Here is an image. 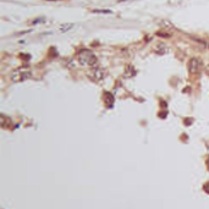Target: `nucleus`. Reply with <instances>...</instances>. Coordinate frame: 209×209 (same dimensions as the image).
Listing matches in <instances>:
<instances>
[{
    "label": "nucleus",
    "instance_id": "obj_4",
    "mask_svg": "<svg viewBox=\"0 0 209 209\" xmlns=\"http://www.w3.org/2000/svg\"><path fill=\"white\" fill-rule=\"evenodd\" d=\"M87 76H88L92 81H94V82H99V81H101V80L104 78L105 74H104V71L101 70V69H99V67H93L92 70H89V71H88Z\"/></svg>",
    "mask_w": 209,
    "mask_h": 209
},
{
    "label": "nucleus",
    "instance_id": "obj_10",
    "mask_svg": "<svg viewBox=\"0 0 209 209\" xmlns=\"http://www.w3.org/2000/svg\"><path fill=\"white\" fill-rule=\"evenodd\" d=\"M207 166L209 168V158H208V160H207Z\"/></svg>",
    "mask_w": 209,
    "mask_h": 209
},
{
    "label": "nucleus",
    "instance_id": "obj_6",
    "mask_svg": "<svg viewBox=\"0 0 209 209\" xmlns=\"http://www.w3.org/2000/svg\"><path fill=\"white\" fill-rule=\"evenodd\" d=\"M105 100H106V105L108 106H112V104H114V95H112L111 93H108L106 92L105 93Z\"/></svg>",
    "mask_w": 209,
    "mask_h": 209
},
{
    "label": "nucleus",
    "instance_id": "obj_2",
    "mask_svg": "<svg viewBox=\"0 0 209 209\" xmlns=\"http://www.w3.org/2000/svg\"><path fill=\"white\" fill-rule=\"evenodd\" d=\"M31 76H32V72H31V70L29 69L20 67V69L15 70L12 72V75H11V80H12L14 82H16V83H19V82H23V81L28 80Z\"/></svg>",
    "mask_w": 209,
    "mask_h": 209
},
{
    "label": "nucleus",
    "instance_id": "obj_8",
    "mask_svg": "<svg viewBox=\"0 0 209 209\" xmlns=\"http://www.w3.org/2000/svg\"><path fill=\"white\" fill-rule=\"evenodd\" d=\"M203 188H204V191H206L207 193H209V182H207V183L204 185V187H203Z\"/></svg>",
    "mask_w": 209,
    "mask_h": 209
},
{
    "label": "nucleus",
    "instance_id": "obj_9",
    "mask_svg": "<svg viewBox=\"0 0 209 209\" xmlns=\"http://www.w3.org/2000/svg\"><path fill=\"white\" fill-rule=\"evenodd\" d=\"M206 72L209 75V64H208V65H206Z\"/></svg>",
    "mask_w": 209,
    "mask_h": 209
},
{
    "label": "nucleus",
    "instance_id": "obj_5",
    "mask_svg": "<svg viewBox=\"0 0 209 209\" xmlns=\"http://www.w3.org/2000/svg\"><path fill=\"white\" fill-rule=\"evenodd\" d=\"M125 77H127V78H130V77H133L136 75V70L132 67V66H127L126 70H125Z\"/></svg>",
    "mask_w": 209,
    "mask_h": 209
},
{
    "label": "nucleus",
    "instance_id": "obj_3",
    "mask_svg": "<svg viewBox=\"0 0 209 209\" xmlns=\"http://www.w3.org/2000/svg\"><path fill=\"white\" fill-rule=\"evenodd\" d=\"M201 67H202V61H201V59H198V58H192V59H190V61H188V71H190V74H191V75L198 74L199 71H201Z\"/></svg>",
    "mask_w": 209,
    "mask_h": 209
},
{
    "label": "nucleus",
    "instance_id": "obj_1",
    "mask_svg": "<svg viewBox=\"0 0 209 209\" xmlns=\"http://www.w3.org/2000/svg\"><path fill=\"white\" fill-rule=\"evenodd\" d=\"M77 60L81 65L83 66H92L94 67L95 65L98 64V59L95 56L91 50H81L78 54H77Z\"/></svg>",
    "mask_w": 209,
    "mask_h": 209
},
{
    "label": "nucleus",
    "instance_id": "obj_7",
    "mask_svg": "<svg viewBox=\"0 0 209 209\" xmlns=\"http://www.w3.org/2000/svg\"><path fill=\"white\" fill-rule=\"evenodd\" d=\"M93 12H101V14H111L109 10H93Z\"/></svg>",
    "mask_w": 209,
    "mask_h": 209
}]
</instances>
